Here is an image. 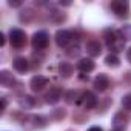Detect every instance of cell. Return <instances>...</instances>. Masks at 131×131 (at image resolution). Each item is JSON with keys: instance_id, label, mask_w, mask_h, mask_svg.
<instances>
[{"instance_id": "6da1fadb", "label": "cell", "mask_w": 131, "mask_h": 131, "mask_svg": "<svg viewBox=\"0 0 131 131\" xmlns=\"http://www.w3.org/2000/svg\"><path fill=\"white\" fill-rule=\"evenodd\" d=\"M48 43H49V34L46 32V31H37V32H34L32 34V39H31V45H32V48L34 49H37V51H42V49H45L46 46H48Z\"/></svg>"}, {"instance_id": "7a4b0ae2", "label": "cell", "mask_w": 131, "mask_h": 131, "mask_svg": "<svg viewBox=\"0 0 131 131\" xmlns=\"http://www.w3.org/2000/svg\"><path fill=\"white\" fill-rule=\"evenodd\" d=\"M9 42H11V46L16 48V49H20L26 45V34L25 31L19 29V28H14L9 31Z\"/></svg>"}, {"instance_id": "3957f363", "label": "cell", "mask_w": 131, "mask_h": 131, "mask_svg": "<svg viewBox=\"0 0 131 131\" xmlns=\"http://www.w3.org/2000/svg\"><path fill=\"white\" fill-rule=\"evenodd\" d=\"M73 42V32L68 29H59L56 32V43L60 48H68Z\"/></svg>"}, {"instance_id": "277c9868", "label": "cell", "mask_w": 131, "mask_h": 131, "mask_svg": "<svg viewBox=\"0 0 131 131\" xmlns=\"http://www.w3.org/2000/svg\"><path fill=\"white\" fill-rule=\"evenodd\" d=\"M111 11L117 16V17H126L128 11H129V3L126 0H114L111 2Z\"/></svg>"}, {"instance_id": "5b68a950", "label": "cell", "mask_w": 131, "mask_h": 131, "mask_svg": "<svg viewBox=\"0 0 131 131\" xmlns=\"http://www.w3.org/2000/svg\"><path fill=\"white\" fill-rule=\"evenodd\" d=\"M46 85H48V79L45 76H39V74L34 76L29 82V86H31L32 91H42Z\"/></svg>"}, {"instance_id": "8992f818", "label": "cell", "mask_w": 131, "mask_h": 131, "mask_svg": "<svg viewBox=\"0 0 131 131\" xmlns=\"http://www.w3.org/2000/svg\"><path fill=\"white\" fill-rule=\"evenodd\" d=\"M110 86V77L106 74H97L94 79V88L97 91H106Z\"/></svg>"}, {"instance_id": "52a82bcc", "label": "cell", "mask_w": 131, "mask_h": 131, "mask_svg": "<svg viewBox=\"0 0 131 131\" xmlns=\"http://www.w3.org/2000/svg\"><path fill=\"white\" fill-rule=\"evenodd\" d=\"M46 103H49V105H56L60 99H62V90L60 88H51L49 91H48V94H46Z\"/></svg>"}, {"instance_id": "ba28073f", "label": "cell", "mask_w": 131, "mask_h": 131, "mask_svg": "<svg viewBox=\"0 0 131 131\" xmlns=\"http://www.w3.org/2000/svg\"><path fill=\"white\" fill-rule=\"evenodd\" d=\"M13 67H14V70L17 71V73H26L28 71V68H29V63H28V59H25V57H16L14 59V62H13Z\"/></svg>"}, {"instance_id": "9c48e42d", "label": "cell", "mask_w": 131, "mask_h": 131, "mask_svg": "<svg viewBox=\"0 0 131 131\" xmlns=\"http://www.w3.org/2000/svg\"><path fill=\"white\" fill-rule=\"evenodd\" d=\"M77 68L82 73H91L96 68V63L93 62V59H80L77 62Z\"/></svg>"}, {"instance_id": "30bf717a", "label": "cell", "mask_w": 131, "mask_h": 131, "mask_svg": "<svg viewBox=\"0 0 131 131\" xmlns=\"http://www.w3.org/2000/svg\"><path fill=\"white\" fill-rule=\"evenodd\" d=\"M59 73H60V76L63 79H68V77L73 76L74 67H73L70 62H60V65H59Z\"/></svg>"}, {"instance_id": "8fae6325", "label": "cell", "mask_w": 131, "mask_h": 131, "mask_svg": "<svg viewBox=\"0 0 131 131\" xmlns=\"http://www.w3.org/2000/svg\"><path fill=\"white\" fill-rule=\"evenodd\" d=\"M86 52L91 56V57H97L100 56L102 52V45L99 43V40H91L86 43Z\"/></svg>"}, {"instance_id": "7c38bea8", "label": "cell", "mask_w": 131, "mask_h": 131, "mask_svg": "<svg viewBox=\"0 0 131 131\" xmlns=\"http://www.w3.org/2000/svg\"><path fill=\"white\" fill-rule=\"evenodd\" d=\"M82 99H83V105L86 106V108H96L97 106V97H96V94L94 93H91V91H86V93H83V96H82Z\"/></svg>"}, {"instance_id": "4fadbf2b", "label": "cell", "mask_w": 131, "mask_h": 131, "mask_svg": "<svg viewBox=\"0 0 131 131\" xmlns=\"http://www.w3.org/2000/svg\"><path fill=\"white\" fill-rule=\"evenodd\" d=\"M14 77H13V74L9 73V71H6V70H3V71H0V83H2V86H6V88H9V86H13L14 85Z\"/></svg>"}, {"instance_id": "5bb4252c", "label": "cell", "mask_w": 131, "mask_h": 131, "mask_svg": "<svg viewBox=\"0 0 131 131\" xmlns=\"http://www.w3.org/2000/svg\"><path fill=\"white\" fill-rule=\"evenodd\" d=\"M105 63L108 65V67H111V68H116V67H119V65H120V59H119L114 52H110V54L105 57Z\"/></svg>"}, {"instance_id": "9a60e30c", "label": "cell", "mask_w": 131, "mask_h": 131, "mask_svg": "<svg viewBox=\"0 0 131 131\" xmlns=\"http://www.w3.org/2000/svg\"><path fill=\"white\" fill-rule=\"evenodd\" d=\"M108 48L111 49V51H114V52H119V51H123V48H125V40L123 39H116L113 43H110L108 45Z\"/></svg>"}, {"instance_id": "2e32d148", "label": "cell", "mask_w": 131, "mask_h": 131, "mask_svg": "<svg viewBox=\"0 0 131 131\" xmlns=\"http://www.w3.org/2000/svg\"><path fill=\"white\" fill-rule=\"evenodd\" d=\"M34 99L31 97V96H23L20 100H19V105L22 106V108H25V110H29V108H32L34 106Z\"/></svg>"}, {"instance_id": "e0dca14e", "label": "cell", "mask_w": 131, "mask_h": 131, "mask_svg": "<svg viewBox=\"0 0 131 131\" xmlns=\"http://www.w3.org/2000/svg\"><path fill=\"white\" fill-rule=\"evenodd\" d=\"M119 36H120V39H123L125 42H126V40H131V25H123V26L119 29Z\"/></svg>"}, {"instance_id": "ac0fdd59", "label": "cell", "mask_w": 131, "mask_h": 131, "mask_svg": "<svg viewBox=\"0 0 131 131\" xmlns=\"http://www.w3.org/2000/svg\"><path fill=\"white\" fill-rule=\"evenodd\" d=\"M80 46L76 43V45H71V46H68V49H67V54L70 56V57H79V54H80Z\"/></svg>"}, {"instance_id": "d6986e66", "label": "cell", "mask_w": 131, "mask_h": 131, "mask_svg": "<svg viewBox=\"0 0 131 131\" xmlns=\"http://www.w3.org/2000/svg\"><path fill=\"white\" fill-rule=\"evenodd\" d=\"M32 122H34V126H36V128H43L45 123H46L45 117H42V116H34V117H32Z\"/></svg>"}, {"instance_id": "ffe728a7", "label": "cell", "mask_w": 131, "mask_h": 131, "mask_svg": "<svg viewBox=\"0 0 131 131\" xmlns=\"http://www.w3.org/2000/svg\"><path fill=\"white\" fill-rule=\"evenodd\" d=\"M122 106L128 111H131V93L122 97Z\"/></svg>"}, {"instance_id": "44dd1931", "label": "cell", "mask_w": 131, "mask_h": 131, "mask_svg": "<svg viewBox=\"0 0 131 131\" xmlns=\"http://www.w3.org/2000/svg\"><path fill=\"white\" fill-rule=\"evenodd\" d=\"M31 17H32V11H31V9H25V11H22V14H20V20H22V22H23V20L28 22Z\"/></svg>"}, {"instance_id": "7402d4cb", "label": "cell", "mask_w": 131, "mask_h": 131, "mask_svg": "<svg viewBox=\"0 0 131 131\" xmlns=\"http://www.w3.org/2000/svg\"><path fill=\"white\" fill-rule=\"evenodd\" d=\"M8 5H9V6H13V8H19V6H22V2H19V0H16V2L9 0V2H8Z\"/></svg>"}, {"instance_id": "603a6c76", "label": "cell", "mask_w": 131, "mask_h": 131, "mask_svg": "<svg viewBox=\"0 0 131 131\" xmlns=\"http://www.w3.org/2000/svg\"><path fill=\"white\" fill-rule=\"evenodd\" d=\"M60 6H71L73 5V2H70V0H60Z\"/></svg>"}, {"instance_id": "cb8c5ba5", "label": "cell", "mask_w": 131, "mask_h": 131, "mask_svg": "<svg viewBox=\"0 0 131 131\" xmlns=\"http://www.w3.org/2000/svg\"><path fill=\"white\" fill-rule=\"evenodd\" d=\"M0 102H2V113L6 110V99L5 97H2V99H0Z\"/></svg>"}, {"instance_id": "d4e9b609", "label": "cell", "mask_w": 131, "mask_h": 131, "mask_svg": "<svg viewBox=\"0 0 131 131\" xmlns=\"http://www.w3.org/2000/svg\"><path fill=\"white\" fill-rule=\"evenodd\" d=\"M5 45V34L2 32V34H0V46H3Z\"/></svg>"}, {"instance_id": "484cf974", "label": "cell", "mask_w": 131, "mask_h": 131, "mask_svg": "<svg viewBox=\"0 0 131 131\" xmlns=\"http://www.w3.org/2000/svg\"><path fill=\"white\" fill-rule=\"evenodd\" d=\"M88 131H103V129H102L100 126H91V128H90Z\"/></svg>"}, {"instance_id": "4316f807", "label": "cell", "mask_w": 131, "mask_h": 131, "mask_svg": "<svg viewBox=\"0 0 131 131\" xmlns=\"http://www.w3.org/2000/svg\"><path fill=\"white\" fill-rule=\"evenodd\" d=\"M126 59H128V62L131 63V48L128 49V52H126Z\"/></svg>"}, {"instance_id": "83f0119b", "label": "cell", "mask_w": 131, "mask_h": 131, "mask_svg": "<svg viewBox=\"0 0 131 131\" xmlns=\"http://www.w3.org/2000/svg\"><path fill=\"white\" fill-rule=\"evenodd\" d=\"M113 131H122V129H113Z\"/></svg>"}]
</instances>
